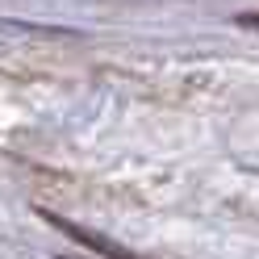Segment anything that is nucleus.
<instances>
[{
	"label": "nucleus",
	"mask_w": 259,
	"mask_h": 259,
	"mask_svg": "<svg viewBox=\"0 0 259 259\" xmlns=\"http://www.w3.org/2000/svg\"><path fill=\"white\" fill-rule=\"evenodd\" d=\"M247 21H251V25H259V17H247Z\"/></svg>",
	"instance_id": "nucleus-1"
}]
</instances>
